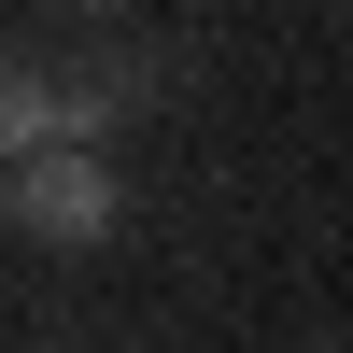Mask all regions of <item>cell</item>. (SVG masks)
<instances>
[{
    "label": "cell",
    "instance_id": "1",
    "mask_svg": "<svg viewBox=\"0 0 353 353\" xmlns=\"http://www.w3.org/2000/svg\"><path fill=\"white\" fill-rule=\"evenodd\" d=\"M113 113H128V85L113 71H0V156H57V141H99Z\"/></svg>",
    "mask_w": 353,
    "mask_h": 353
},
{
    "label": "cell",
    "instance_id": "2",
    "mask_svg": "<svg viewBox=\"0 0 353 353\" xmlns=\"http://www.w3.org/2000/svg\"><path fill=\"white\" fill-rule=\"evenodd\" d=\"M0 198H14V226H28V241H99V226L128 212V184L99 170V141H57V156H28Z\"/></svg>",
    "mask_w": 353,
    "mask_h": 353
},
{
    "label": "cell",
    "instance_id": "3",
    "mask_svg": "<svg viewBox=\"0 0 353 353\" xmlns=\"http://www.w3.org/2000/svg\"><path fill=\"white\" fill-rule=\"evenodd\" d=\"M85 14H113V0H85Z\"/></svg>",
    "mask_w": 353,
    "mask_h": 353
}]
</instances>
